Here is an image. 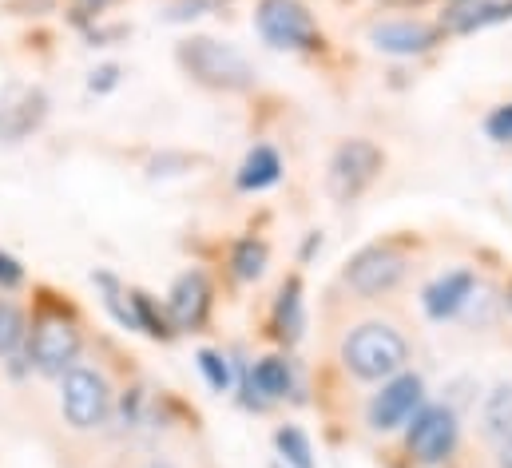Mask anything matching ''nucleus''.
Masks as SVG:
<instances>
[{
	"instance_id": "obj_24",
	"label": "nucleus",
	"mask_w": 512,
	"mask_h": 468,
	"mask_svg": "<svg viewBox=\"0 0 512 468\" xmlns=\"http://www.w3.org/2000/svg\"><path fill=\"white\" fill-rule=\"evenodd\" d=\"M485 131H489V139H497V143H512V104L493 108L489 119H485Z\"/></svg>"
},
{
	"instance_id": "obj_26",
	"label": "nucleus",
	"mask_w": 512,
	"mask_h": 468,
	"mask_svg": "<svg viewBox=\"0 0 512 468\" xmlns=\"http://www.w3.org/2000/svg\"><path fill=\"white\" fill-rule=\"evenodd\" d=\"M20 282H24V266L12 254L0 250V290H16Z\"/></svg>"
},
{
	"instance_id": "obj_6",
	"label": "nucleus",
	"mask_w": 512,
	"mask_h": 468,
	"mask_svg": "<svg viewBox=\"0 0 512 468\" xmlns=\"http://www.w3.org/2000/svg\"><path fill=\"white\" fill-rule=\"evenodd\" d=\"M457 445V413L445 405H425L409 425V453L421 465H441Z\"/></svg>"
},
{
	"instance_id": "obj_25",
	"label": "nucleus",
	"mask_w": 512,
	"mask_h": 468,
	"mask_svg": "<svg viewBox=\"0 0 512 468\" xmlns=\"http://www.w3.org/2000/svg\"><path fill=\"white\" fill-rule=\"evenodd\" d=\"M223 0H179V4H171V12H167V20H191V16H203V12H215Z\"/></svg>"
},
{
	"instance_id": "obj_19",
	"label": "nucleus",
	"mask_w": 512,
	"mask_h": 468,
	"mask_svg": "<svg viewBox=\"0 0 512 468\" xmlns=\"http://www.w3.org/2000/svg\"><path fill=\"white\" fill-rule=\"evenodd\" d=\"M131 322H135V330H143V334H151V338H167L171 330H167V322H163V314L155 310V302L147 298V294H139V290H131Z\"/></svg>"
},
{
	"instance_id": "obj_10",
	"label": "nucleus",
	"mask_w": 512,
	"mask_h": 468,
	"mask_svg": "<svg viewBox=\"0 0 512 468\" xmlns=\"http://www.w3.org/2000/svg\"><path fill=\"white\" fill-rule=\"evenodd\" d=\"M473 290H477V274L473 270H449L441 274L437 282L425 286V314L445 322V318H457L469 302H473Z\"/></svg>"
},
{
	"instance_id": "obj_20",
	"label": "nucleus",
	"mask_w": 512,
	"mask_h": 468,
	"mask_svg": "<svg viewBox=\"0 0 512 468\" xmlns=\"http://www.w3.org/2000/svg\"><path fill=\"white\" fill-rule=\"evenodd\" d=\"M24 338H28L24 314L12 302H0V357H12V353L24 346Z\"/></svg>"
},
{
	"instance_id": "obj_18",
	"label": "nucleus",
	"mask_w": 512,
	"mask_h": 468,
	"mask_svg": "<svg viewBox=\"0 0 512 468\" xmlns=\"http://www.w3.org/2000/svg\"><path fill=\"white\" fill-rule=\"evenodd\" d=\"M274 322H278V334H282V338H298V334H302V298H298V282L282 286Z\"/></svg>"
},
{
	"instance_id": "obj_9",
	"label": "nucleus",
	"mask_w": 512,
	"mask_h": 468,
	"mask_svg": "<svg viewBox=\"0 0 512 468\" xmlns=\"http://www.w3.org/2000/svg\"><path fill=\"white\" fill-rule=\"evenodd\" d=\"M421 397H425L421 377L401 369L397 377H389V381H385L382 393L370 401V425H374L378 433H389V429L405 425V421L421 409Z\"/></svg>"
},
{
	"instance_id": "obj_30",
	"label": "nucleus",
	"mask_w": 512,
	"mask_h": 468,
	"mask_svg": "<svg viewBox=\"0 0 512 468\" xmlns=\"http://www.w3.org/2000/svg\"><path fill=\"white\" fill-rule=\"evenodd\" d=\"M509 310H512V290H509Z\"/></svg>"
},
{
	"instance_id": "obj_13",
	"label": "nucleus",
	"mask_w": 512,
	"mask_h": 468,
	"mask_svg": "<svg viewBox=\"0 0 512 468\" xmlns=\"http://www.w3.org/2000/svg\"><path fill=\"white\" fill-rule=\"evenodd\" d=\"M167 310H171V322H175L179 330L203 326V318H207V310H211V286H207V278H203L199 270L183 274V278L171 286Z\"/></svg>"
},
{
	"instance_id": "obj_11",
	"label": "nucleus",
	"mask_w": 512,
	"mask_h": 468,
	"mask_svg": "<svg viewBox=\"0 0 512 468\" xmlns=\"http://www.w3.org/2000/svg\"><path fill=\"white\" fill-rule=\"evenodd\" d=\"M437 28L433 24H421V20H389V24H378L370 32L374 48H382L389 56H421L437 44Z\"/></svg>"
},
{
	"instance_id": "obj_16",
	"label": "nucleus",
	"mask_w": 512,
	"mask_h": 468,
	"mask_svg": "<svg viewBox=\"0 0 512 468\" xmlns=\"http://www.w3.org/2000/svg\"><path fill=\"white\" fill-rule=\"evenodd\" d=\"M481 425L489 437L505 441L512 433V385H497L485 393V405H481Z\"/></svg>"
},
{
	"instance_id": "obj_12",
	"label": "nucleus",
	"mask_w": 512,
	"mask_h": 468,
	"mask_svg": "<svg viewBox=\"0 0 512 468\" xmlns=\"http://www.w3.org/2000/svg\"><path fill=\"white\" fill-rule=\"evenodd\" d=\"M48 112V96L40 88H12V100L0 104V139L16 143L28 131L40 127V119Z\"/></svg>"
},
{
	"instance_id": "obj_27",
	"label": "nucleus",
	"mask_w": 512,
	"mask_h": 468,
	"mask_svg": "<svg viewBox=\"0 0 512 468\" xmlns=\"http://www.w3.org/2000/svg\"><path fill=\"white\" fill-rule=\"evenodd\" d=\"M116 80H120V68H100V72H92V92H108V88H116Z\"/></svg>"
},
{
	"instance_id": "obj_15",
	"label": "nucleus",
	"mask_w": 512,
	"mask_h": 468,
	"mask_svg": "<svg viewBox=\"0 0 512 468\" xmlns=\"http://www.w3.org/2000/svg\"><path fill=\"white\" fill-rule=\"evenodd\" d=\"M251 393H262V401H274V397H286L290 393V365L282 357H262L255 369H251V381H247Z\"/></svg>"
},
{
	"instance_id": "obj_23",
	"label": "nucleus",
	"mask_w": 512,
	"mask_h": 468,
	"mask_svg": "<svg viewBox=\"0 0 512 468\" xmlns=\"http://www.w3.org/2000/svg\"><path fill=\"white\" fill-rule=\"evenodd\" d=\"M199 369H203V377H207V385H211L215 393H227L231 381H235V377H231V361L215 350H199Z\"/></svg>"
},
{
	"instance_id": "obj_1",
	"label": "nucleus",
	"mask_w": 512,
	"mask_h": 468,
	"mask_svg": "<svg viewBox=\"0 0 512 468\" xmlns=\"http://www.w3.org/2000/svg\"><path fill=\"white\" fill-rule=\"evenodd\" d=\"M342 361L354 377L362 381H389L405 369L409 361V342L389 326V322H362L346 334L342 342Z\"/></svg>"
},
{
	"instance_id": "obj_17",
	"label": "nucleus",
	"mask_w": 512,
	"mask_h": 468,
	"mask_svg": "<svg viewBox=\"0 0 512 468\" xmlns=\"http://www.w3.org/2000/svg\"><path fill=\"white\" fill-rule=\"evenodd\" d=\"M278 175H282L278 155H274L270 147H255V151L247 155L243 171H239V187H243V191H262V187H274Z\"/></svg>"
},
{
	"instance_id": "obj_22",
	"label": "nucleus",
	"mask_w": 512,
	"mask_h": 468,
	"mask_svg": "<svg viewBox=\"0 0 512 468\" xmlns=\"http://www.w3.org/2000/svg\"><path fill=\"white\" fill-rule=\"evenodd\" d=\"M278 453L290 468H314V453H310V441L302 429H278Z\"/></svg>"
},
{
	"instance_id": "obj_28",
	"label": "nucleus",
	"mask_w": 512,
	"mask_h": 468,
	"mask_svg": "<svg viewBox=\"0 0 512 468\" xmlns=\"http://www.w3.org/2000/svg\"><path fill=\"white\" fill-rule=\"evenodd\" d=\"M497 465L501 468H512V433L501 441V449H497Z\"/></svg>"
},
{
	"instance_id": "obj_4",
	"label": "nucleus",
	"mask_w": 512,
	"mask_h": 468,
	"mask_svg": "<svg viewBox=\"0 0 512 468\" xmlns=\"http://www.w3.org/2000/svg\"><path fill=\"white\" fill-rule=\"evenodd\" d=\"M382 167H385V155L378 143H370V139H346L334 151V159H330V191H334V199H342V203L358 199L378 179Z\"/></svg>"
},
{
	"instance_id": "obj_14",
	"label": "nucleus",
	"mask_w": 512,
	"mask_h": 468,
	"mask_svg": "<svg viewBox=\"0 0 512 468\" xmlns=\"http://www.w3.org/2000/svg\"><path fill=\"white\" fill-rule=\"evenodd\" d=\"M512 16V0H477V4H465V8H453L445 16V28L449 32H477V28H489V24H501Z\"/></svg>"
},
{
	"instance_id": "obj_7",
	"label": "nucleus",
	"mask_w": 512,
	"mask_h": 468,
	"mask_svg": "<svg viewBox=\"0 0 512 468\" xmlns=\"http://www.w3.org/2000/svg\"><path fill=\"white\" fill-rule=\"evenodd\" d=\"M405 278V254L389 250V246H370L362 250L350 266H346V286L362 298H378L389 294L397 282Z\"/></svg>"
},
{
	"instance_id": "obj_2",
	"label": "nucleus",
	"mask_w": 512,
	"mask_h": 468,
	"mask_svg": "<svg viewBox=\"0 0 512 468\" xmlns=\"http://www.w3.org/2000/svg\"><path fill=\"white\" fill-rule=\"evenodd\" d=\"M179 64L203 84V88H219V92H247L255 84V68L251 60L231 48L219 44L211 36H191L179 44Z\"/></svg>"
},
{
	"instance_id": "obj_29",
	"label": "nucleus",
	"mask_w": 512,
	"mask_h": 468,
	"mask_svg": "<svg viewBox=\"0 0 512 468\" xmlns=\"http://www.w3.org/2000/svg\"><path fill=\"white\" fill-rule=\"evenodd\" d=\"M147 468H171V465H163V461H155V465H147Z\"/></svg>"
},
{
	"instance_id": "obj_21",
	"label": "nucleus",
	"mask_w": 512,
	"mask_h": 468,
	"mask_svg": "<svg viewBox=\"0 0 512 468\" xmlns=\"http://www.w3.org/2000/svg\"><path fill=\"white\" fill-rule=\"evenodd\" d=\"M231 266H235V274H239L243 282H255L258 274L266 270V246L255 242V238H243V242L235 246V254H231Z\"/></svg>"
},
{
	"instance_id": "obj_5",
	"label": "nucleus",
	"mask_w": 512,
	"mask_h": 468,
	"mask_svg": "<svg viewBox=\"0 0 512 468\" xmlns=\"http://www.w3.org/2000/svg\"><path fill=\"white\" fill-rule=\"evenodd\" d=\"M258 32L274 48H290V52L318 48V24L306 12V4H298V0H262L258 4Z\"/></svg>"
},
{
	"instance_id": "obj_8",
	"label": "nucleus",
	"mask_w": 512,
	"mask_h": 468,
	"mask_svg": "<svg viewBox=\"0 0 512 468\" xmlns=\"http://www.w3.org/2000/svg\"><path fill=\"white\" fill-rule=\"evenodd\" d=\"M80 353V330L64 318H44L32 334V365L48 377H64L76 365Z\"/></svg>"
},
{
	"instance_id": "obj_3",
	"label": "nucleus",
	"mask_w": 512,
	"mask_h": 468,
	"mask_svg": "<svg viewBox=\"0 0 512 468\" xmlns=\"http://www.w3.org/2000/svg\"><path fill=\"white\" fill-rule=\"evenodd\" d=\"M60 409H64V421L72 429H80V433L100 429L108 421V409H112V389H108L104 373L88 369V365H72L60 377Z\"/></svg>"
}]
</instances>
